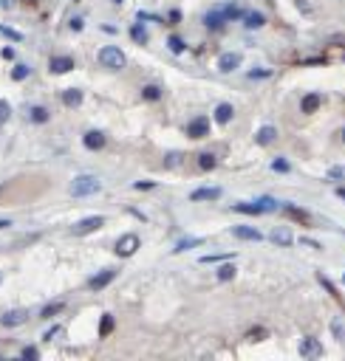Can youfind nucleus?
<instances>
[{"instance_id":"nucleus-41","label":"nucleus","mask_w":345,"mask_h":361,"mask_svg":"<svg viewBox=\"0 0 345 361\" xmlns=\"http://www.w3.org/2000/svg\"><path fill=\"white\" fill-rule=\"evenodd\" d=\"M37 347H26V350H23V358H37Z\"/></svg>"},{"instance_id":"nucleus-48","label":"nucleus","mask_w":345,"mask_h":361,"mask_svg":"<svg viewBox=\"0 0 345 361\" xmlns=\"http://www.w3.org/2000/svg\"><path fill=\"white\" fill-rule=\"evenodd\" d=\"M113 3H122V0H113Z\"/></svg>"},{"instance_id":"nucleus-36","label":"nucleus","mask_w":345,"mask_h":361,"mask_svg":"<svg viewBox=\"0 0 345 361\" xmlns=\"http://www.w3.org/2000/svg\"><path fill=\"white\" fill-rule=\"evenodd\" d=\"M9 116H12V107H9V102H3V99H0V124H6V121H9Z\"/></svg>"},{"instance_id":"nucleus-44","label":"nucleus","mask_w":345,"mask_h":361,"mask_svg":"<svg viewBox=\"0 0 345 361\" xmlns=\"http://www.w3.org/2000/svg\"><path fill=\"white\" fill-rule=\"evenodd\" d=\"M249 77H255V79H263V77H269V71H252Z\"/></svg>"},{"instance_id":"nucleus-9","label":"nucleus","mask_w":345,"mask_h":361,"mask_svg":"<svg viewBox=\"0 0 345 361\" xmlns=\"http://www.w3.org/2000/svg\"><path fill=\"white\" fill-rule=\"evenodd\" d=\"M269 237H272V243H277V246H292V243H295V234L289 232L286 226L272 229V234H269Z\"/></svg>"},{"instance_id":"nucleus-42","label":"nucleus","mask_w":345,"mask_h":361,"mask_svg":"<svg viewBox=\"0 0 345 361\" xmlns=\"http://www.w3.org/2000/svg\"><path fill=\"white\" fill-rule=\"evenodd\" d=\"M71 29L74 31H82V20H79V17H74V20H71Z\"/></svg>"},{"instance_id":"nucleus-17","label":"nucleus","mask_w":345,"mask_h":361,"mask_svg":"<svg viewBox=\"0 0 345 361\" xmlns=\"http://www.w3.org/2000/svg\"><path fill=\"white\" fill-rule=\"evenodd\" d=\"M232 234L241 237V240H260V232L258 229H249V226H235L232 229Z\"/></svg>"},{"instance_id":"nucleus-3","label":"nucleus","mask_w":345,"mask_h":361,"mask_svg":"<svg viewBox=\"0 0 345 361\" xmlns=\"http://www.w3.org/2000/svg\"><path fill=\"white\" fill-rule=\"evenodd\" d=\"M136 248H139V237H136V234H122V237L116 240V254H119V257L136 254Z\"/></svg>"},{"instance_id":"nucleus-21","label":"nucleus","mask_w":345,"mask_h":361,"mask_svg":"<svg viewBox=\"0 0 345 361\" xmlns=\"http://www.w3.org/2000/svg\"><path fill=\"white\" fill-rule=\"evenodd\" d=\"M274 138H277V130H274V127H269V124H266V127H260V130H258V144H272Z\"/></svg>"},{"instance_id":"nucleus-19","label":"nucleus","mask_w":345,"mask_h":361,"mask_svg":"<svg viewBox=\"0 0 345 361\" xmlns=\"http://www.w3.org/2000/svg\"><path fill=\"white\" fill-rule=\"evenodd\" d=\"M317 107H320V96H317V93L303 96V102H300V110H303V113H314Z\"/></svg>"},{"instance_id":"nucleus-27","label":"nucleus","mask_w":345,"mask_h":361,"mask_svg":"<svg viewBox=\"0 0 345 361\" xmlns=\"http://www.w3.org/2000/svg\"><path fill=\"white\" fill-rule=\"evenodd\" d=\"M31 121H37V124L48 121V110L45 107H31Z\"/></svg>"},{"instance_id":"nucleus-11","label":"nucleus","mask_w":345,"mask_h":361,"mask_svg":"<svg viewBox=\"0 0 345 361\" xmlns=\"http://www.w3.org/2000/svg\"><path fill=\"white\" fill-rule=\"evenodd\" d=\"M26 319H29V313H26V311H9V313L0 316V322H3L6 327H17V325H23Z\"/></svg>"},{"instance_id":"nucleus-43","label":"nucleus","mask_w":345,"mask_h":361,"mask_svg":"<svg viewBox=\"0 0 345 361\" xmlns=\"http://www.w3.org/2000/svg\"><path fill=\"white\" fill-rule=\"evenodd\" d=\"M15 3H17V0H0V9H12Z\"/></svg>"},{"instance_id":"nucleus-33","label":"nucleus","mask_w":345,"mask_h":361,"mask_svg":"<svg viewBox=\"0 0 345 361\" xmlns=\"http://www.w3.org/2000/svg\"><path fill=\"white\" fill-rule=\"evenodd\" d=\"M164 164L170 167V170H176V167H181V164H184V156H181V153H170Z\"/></svg>"},{"instance_id":"nucleus-23","label":"nucleus","mask_w":345,"mask_h":361,"mask_svg":"<svg viewBox=\"0 0 345 361\" xmlns=\"http://www.w3.org/2000/svg\"><path fill=\"white\" fill-rule=\"evenodd\" d=\"M130 37H133V40H136V43H147V31H144V26L142 23H133V29H130Z\"/></svg>"},{"instance_id":"nucleus-32","label":"nucleus","mask_w":345,"mask_h":361,"mask_svg":"<svg viewBox=\"0 0 345 361\" xmlns=\"http://www.w3.org/2000/svg\"><path fill=\"white\" fill-rule=\"evenodd\" d=\"M167 45H170V51H172V54H181V51L187 48V45H184V40H181V37H170V40H167Z\"/></svg>"},{"instance_id":"nucleus-26","label":"nucleus","mask_w":345,"mask_h":361,"mask_svg":"<svg viewBox=\"0 0 345 361\" xmlns=\"http://www.w3.org/2000/svg\"><path fill=\"white\" fill-rule=\"evenodd\" d=\"M142 96H144L147 102H156L158 96H161V88H158V85H147V88L142 91Z\"/></svg>"},{"instance_id":"nucleus-31","label":"nucleus","mask_w":345,"mask_h":361,"mask_svg":"<svg viewBox=\"0 0 345 361\" xmlns=\"http://www.w3.org/2000/svg\"><path fill=\"white\" fill-rule=\"evenodd\" d=\"M235 212H244V214H260L258 203H235Z\"/></svg>"},{"instance_id":"nucleus-25","label":"nucleus","mask_w":345,"mask_h":361,"mask_svg":"<svg viewBox=\"0 0 345 361\" xmlns=\"http://www.w3.org/2000/svg\"><path fill=\"white\" fill-rule=\"evenodd\" d=\"M65 308V302H51V305H45L43 308V319H51V316H57L60 311Z\"/></svg>"},{"instance_id":"nucleus-18","label":"nucleus","mask_w":345,"mask_h":361,"mask_svg":"<svg viewBox=\"0 0 345 361\" xmlns=\"http://www.w3.org/2000/svg\"><path fill=\"white\" fill-rule=\"evenodd\" d=\"M204 23H207V29L218 31V29L223 26V23H226V15H223V12H209V15H207V20H204Z\"/></svg>"},{"instance_id":"nucleus-38","label":"nucleus","mask_w":345,"mask_h":361,"mask_svg":"<svg viewBox=\"0 0 345 361\" xmlns=\"http://www.w3.org/2000/svg\"><path fill=\"white\" fill-rule=\"evenodd\" d=\"M272 167H274V170H277V172H289V170H292V167H289V161H286V158H277V161H274Z\"/></svg>"},{"instance_id":"nucleus-8","label":"nucleus","mask_w":345,"mask_h":361,"mask_svg":"<svg viewBox=\"0 0 345 361\" xmlns=\"http://www.w3.org/2000/svg\"><path fill=\"white\" fill-rule=\"evenodd\" d=\"M238 65H241V54H235V51H229V54H223V57L218 59V71L229 74V71H235Z\"/></svg>"},{"instance_id":"nucleus-45","label":"nucleus","mask_w":345,"mask_h":361,"mask_svg":"<svg viewBox=\"0 0 345 361\" xmlns=\"http://www.w3.org/2000/svg\"><path fill=\"white\" fill-rule=\"evenodd\" d=\"M297 6H300L303 12H309V3H306V0H297Z\"/></svg>"},{"instance_id":"nucleus-50","label":"nucleus","mask_w":345,"mask_h":361,"mask_svg":"<svg viewBox=\"0 0 345 361\" xmlns=\"http://www.w3.org/2000/svg\"><path fill=\"white\" fill-rule=\"evenodd\" d=\"M29 3H31V0H29Z\"/></svg>"},{"instance_id":"nucleus-14","label":"nucleus","mask_w":345,"mask_h":361,"mask_svg":"<svg viewBox=\"0 0 345 361\" xmlns=\"http://www.w3.org/2000/svg\"><path fill=\"white\" fill-rule=\"evenodd\" d=\"M74 68V59L71 57H54L51 59V71L54 74H68Z\"/></svg>"},{"instance_id":"nucleus-1","label":"nucleus","mask_w":345,"mask_h":361,"mask_svg":"<svg viewBox=\"0 0 345 361\" xmlns=\"http://www.w3.org/2000/svg\"><path fill=\"white\" fill-rule=\"evenodd\" d=\"M99 178L96 175H77L71 181V186H68V192H71L74 198H88V195H96L99 192Z\"/></svg>"},{"instance_id":"nucleus-40","label":"nucleus","mask_w":345,"mask_h":361,"mask_svg":"<svg viewBox=\"0 0 345 361\" xmlns=\"http://www.w3.org/2000/svg\"><path fill=\"white\" fill-rule=\"evenodd\" d=\"M331 330H334V336H337V339H342V336H345V327L339 325V322H334V325H331Z\"/></svg>"},{"instance_id":"nucleus-6","label":"nucleus","mask_w":345,"mask_h":361,"mask_svg":"<svg viewBox=\"0 0 345 361\" xmlns=\"http://www.w3.org/2000/svg\"><path fill=\"white\" fill-rule=\"evenodd\" d=\"M207 133H209V121L204 119V116H198V119H193L187 124V135L190 138H204Z\"/></svg>"},{"instance_id":"nucleus-20","label":"nucleus","mask_w":345,"mask_h":361,"mask_svg":"<svg viewBox=\"0 0 345 361\" xmlns=\"http://www.w3.org/2000/svg\"><path fill=\"white\" fill-rule=\"evenodd\" d=\"M232 116H235L232 105H218V107H215V121H218V124H226V121H232Z\"/></svg>"},{"instance_id":"nucleus-2","label":"nucleus","mask_w":345,"mask_h":361,"mask_svg":"<svg viewBox=\"0 0 345 361\" xmlns=\"http://www.w3.org/2000/svg\"><path fill=\"white\" fill-rule=\"evenodd\" d=\"M99 62H102V68H108V71H122L128 59H125L122 48H116V45H105V48L99 51Z\"/></svg>"},{"instance_id":"nucleus-30","label":"nucleus","mask_w":345,"mask_h":361,"mask_svg":"<svg viewBox=\"0 0 345 361\" xmlns=\"http://www.w3.org/2000/svg\"><path fill=\"white\" fill-rule=\"evenodd\" d=\"M258 209H260V212H274V209H277V200H274V198H260L258 200Z\"/></svg>"},{"instance_id":"nucleus-4","label":"nucleus","mask_w":345,"mask_h":361,"mask_svg":"<svg viewBox=\"0 0 345 361\" xmlns=\"http://www.w3.org/2000/svg\"><path fill=\"white\" fill-rule=\"evenodd\" d=\"M300 355L303 358H320V355H323V344L317 339H311V336H306V339L300 341Z\"/></svg>"},{"instance_id":"nucleus-13","label":"nucleus","mask_w":345,"mask_h":361,"mask_svg":"<svg viewBox=\"0 0 345 361\" xmlns=\"http://www.w3.org/2000/svg\"><path fill=\"white\" fill-rule=\"evenodd\" d=\"M82 141H85L88 150H102V147H105V135H102L99 130H91V133H85Z\"/></svg>"},{"instance_id":"nucleus-5","label":"nucleus","mask_w":345,"mask_h":361,"mask_svg":"<svg viewBox=\"0 0 345 361\" xmlns=\"http://www.w3.org/2000/svg\"><path fill=\"white\" fill-rule=\"evenodd\" d=\"M99 226H105V218H99V214H94V218H85L79 220L77 226L71 229V234H88V232H96Z\"/></svg>"},{"instance_id":"nucleus-12","label":"nucleus","mask_w":345,"mask_h":361,"mask_svg":"<svg viewBox=\"0 0 345 361\" xmlns=\"http://www.w3.org/2000/svg\"><path fill=\"white\" fill-rule=\"evenodd\" d=\"M286 214H289L292 220H300L303 226H311V220H314L309 212H306V209H297V206H292V203L286 206Z\"/></svg>"},{"instance_id":"nucleus-49","label":"nucleus","mask_w":345,"mask_h":361,"mask_svg":"<svg viewBox=\"0 0 345 361\" xmlns=\"http://www.w3.org/2000/svg\"><path fill=\"white\" fill-rule=\"evenodd\" d=\"M342 282H345V274H342Z\"/></svg>"},{"instance_id":"nucleus-39","label":"nucleus","mask_w":345,"mask_h":361,"mask_svg":"<svg viewBox=\"0 0 345 361\" xmlns=\"http://www.w3.org/2000/svg\"><path fill=\"white\" fill-rule=\"evenodd\" d=\"M60 333H63V327H60V325H57V327H51V330H48V333H45L43 339H45V341H51V339H57Z\"/></svg>"},{"instance_id":"nucleus-24","label":"nucleus","mask_w":345,"mask_h":361,"mask_svg":"<svg viewBox=\"0 0 345 361\" xmlns=\"http://www.w3.org/2000/svg\"><path fill=\"white\" fill-rule=\"evenodd\" d=\"M328 181H345V164H334V167H331Z\"/></svg>"},{"instance_id":"nucleus-46","label":"nucleus","mask_w":345,"mask_h":361,"mask_svg":"<svg viewBox=\"0 0 345 361\" xmlns=\"http://www.w3.org/2000/svg\"><path fill=\"white\" fill-rule=\"evenodd\" d=\"M337 195H339V198L345 200V186H339V189H337Z\"/></svg>"},{"instance_id":"nucleus-16","label":"nucleus","mask_w":345,"mask_h":361,"mask_svg":"<svg viewBox=\"0 0 345 361\" xmlns=\"http://www.w3.org/2000/svg\"><path fill=\"white\" fill-rule=\"evenodd\" d=\"M263 23H266V17L260 15V12H246L244 15V26L246 29H260Z\"/></svg>"},{"instance_id":"nucleus-10","label":"nucleus","mask_w":345,"mask_h":361,"mask_svg":"<svg viewBox=\"0 0 345 361\" xmlns=\"http://www.w3.org/2000/svg\"><path fill=\"white\" fill-rule=\"evenodd\" d=\"M190 198L193 200H218L221 198V189H218V186H201V189H195Z\"/></svg>"},{"instance_id":"nucleus-47","label":"nucleus","mask_w":345,"mask_h":361,"mask_svg":"<svg viewBox=\"0 0 345 361\" xmlns=\"http://www.w3.org/2000/svg\"><path fill=\"white\" fill-rule=\"evenodd\" d=\"M342 141H345V130H342Z\"/></svg>"},{"instance_id":"nucleus-34","label":"nucleus","mask_w":345,"mask_h":361,"mask_svg":"<svg viewBox=\"0 0 345 361\" xmlns=\"http://www.w3.org/2000/svg\"><path fill=\"white\" fill-rule=\"evenodd\" d=\"M26 77H29V65H15L12 79H17V82H20V79H26Z\"/></svg>"},{"instance_id":"nucleus-7","label":"nucleus","mask_w":345,"mask_h":361,"mask_svg":"<svg viewBox=\"0 0 345 361\" xmlns=\"http://www.w3.org/2000/svg\"><path fill=\"white\" fill-rule=\"evenodd\" d=\"M113 276H116V268H105L102 274H96V276H91V291H102L108 282H113Z\"/></svg>"},{"instance_id":"nucleus-37","label":"nucleus","mask_w":345,"mask_h":361,"mask_svg":"<svg viewBox=\"0 0 345 361\" xmlns=\"http://www.w3.org/2000/svg\"><path fill=\"white\" fill-rule=\"evenodd\" d=\"M198 167H201V170H212V167H215V158L212 156H201L198 158Z\"/></svg>"},{"instance_id":"nucleus-29","label":"nucleus","mask_w":345,"mask_h":361,"mask_svg":"<svg viewBox=\"0 0 345 361\" xmlns=\"http://www.w3.org/2000/svg\"><path fill=\"white\" fill-rule=\"evenodd\" d=\"M110 330H113V316L105 313V316H102V325H99V336H108Z\"/></svg>"},{"instance_id":"nucleus-15","label":"nucleus","mask_w":345,"mask_h":361,"mask_svg":"<svg viewBox=\"0 0 345 361\" xmlns=\"http://www.w3.org/2000/svg\"><path fill=\"white\" fill-rule=\"evenodd\" d=\"M63 102L68 107H79L82 105V91H77V88H68V91H63Z\"/></svg>"},{"instance_id":"nucleus-28","label":"nucleus","mask_w":345,"mask_h":361,"mask_svg":"<svg viewBox=\"0 0 345 361\" xmlns=\"http://www.w3.org/2000/svg\"><path fill=\"white\" fill-rule=\"evenodd\" d=\"M232 276H235V265H221V268H218V279H221V282H229Z\"/></svg>"},{"instance_id":"nucleus-22","label":"nucleus","mask_w":345,"mask_h":361,"mask_svg":"<svg viewBox=\"0 0 345 361\" xmlns=\"http://www.w3.org/2000/svg\"><path fill=\"white\" fill-rule=\"evenodd\" d=\"M201 237H184V240H179V246H176V251H190V248L201 246Z\"/></svg>"},{"instance_id":"nucleus-35","label":"nucleus","mask_w":345,"mask_h":361,"mask_svg":"<svg viewBox=\"0 0 345 361\" xmlns=\"http://www.w3.org/2000/svg\"><path fill=\"white\" fill-rule=\"evenodd\" d=\"M0 34H3V37H9V40H15V43H20V40H23V34H20V31H15V29H6V26H0Z\"/></svg>"}]
</instances>
